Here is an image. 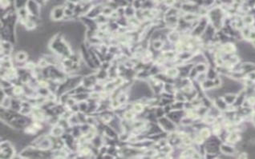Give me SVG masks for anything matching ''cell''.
I'll use <instances>...</instances> for the list:
<instances>
[{
    "label": "cell",
    "mask_w": 255,
    "mask_h": 159,
    "mask_svg": "<svg viewBox=\"0 0 255 159\" xmlns=\"http://www.w3.org/2000/svg\"><path fill=\"white\" fill-rule=\"evenodd\" d=\"M176 2H177V0H164L163 3L166 6H169V7H172V6H173L174 4L176 3Z\"/></svg>",
    "instance_id": "cell-3"
},
{
    "label": "cell",
    "mask_w": 255,
    "mask_h": 159,
    "mask_svg": "<svg viewBox=\"0 0 255 159\" xmlns=\"http://www.w3.org/2000/svg\"><path fill=\"white\" fill-rule=\"evenodd\" d=\"M242 21H243L244 25L250 26V25L254 24V16L251 15V14H246V15H245L244 17L242 18Z\"/></svg>",
    "instance_id": "cell-1"
},
{
    "label": "cell",
    "mask_w": 255,
    "mask_h": 159,
    "mask_svg": "<svg viewBox=\"0 0 255 159\" xmlns=\"http://www.w3.org/2000/svg\"><path fill=\"white\" fill-rule=\"evenodd\" d=\"M237 138H238L237 135H236V134H231L230 136V138H229V140L230 141H237Z\"/></svg>",
    "instance_id": "cell-4"
},
{
    "label": "cell",
    "mask_w": 255,
    "mask_h": 159,
    "mask_svg": "<svg viewBox=\"0 0 255 159\" xmlns=\"http://www.w3.org/2000/svg\"><path fill=\"white\" fill-rule=\"evenodd\" d=\"M254 44H255V42H254Z\"/></svg>",
    "instance_id": "cell-6"
},
{
    "label": "cell",
    "mask_w": 255,
    "mask_h": 159,
    "mask_svg": "<svg viewBox=\"0 0 255 159\" xmlns=\"http://www.w3.org/2000/svg\"><path fill=\"white\" fill-rule=\"evenodd\" d=\"M249 38H250V39H252V40H255V31L250 32V34Z\"/></svg>",
    "instance_id": "cell-5"
},
{
    "label": "cell",
    "mask_w": 255,
    "mask_h": 159,
    "mask_svg": "<svg viewBox=\"0 0 255 159\" xmlns=\"http://www.w3.org/2000/svg\"><path fill=\"white\" fill-rule=\"evenodd\" d=\"M222 150L226 154H231L234 152L233 148H231L230 146H227V145H222Z\"/></svg>",
    "instance_id": "cell-2"
}]
</instances>
